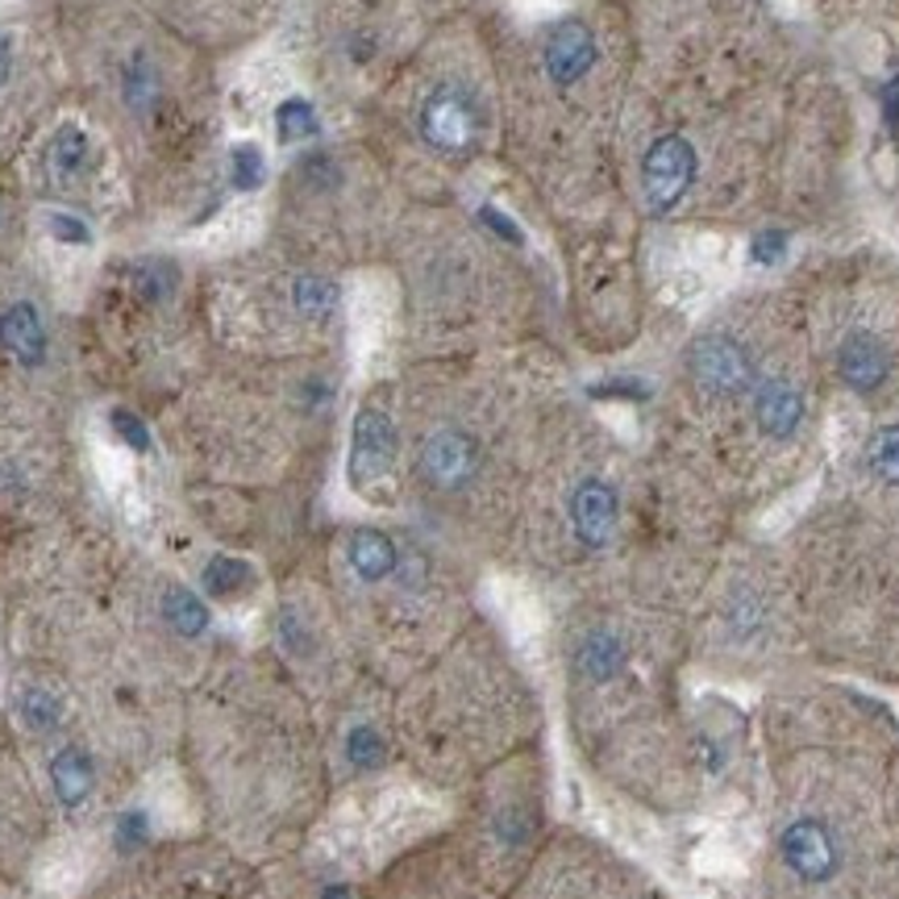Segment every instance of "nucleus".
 Instances as JSON below:
<instances>
[{"instance_id":"nucleus-1","label":"nucleus","mask_w":899,"mask_h":899,"mask_svg":"<svg viewBox=\"0 0 899 899\" xmlns=\"http://www.w3.org/2000/svg\"><path fill=\"white\" fill-rule=\"evenodd\" d=\"M688 629L591 617L567 645L575 737L596 775L662 813L700 808L728 783L762 778L754 716L683 692Z\"/></svg>"},{"instance_id":"nucleus-2","label":"nucleus","mask_w":899,"mask_h":899,"mask_svg":"<svg viewBox=\"0 0 899 899\" xmlns=\"http://www.w3.org/2000/svg\"><path fill=\"white\" fill-rule=\"evenodd\" d=\"M692 671L716 683H775L808 666L796 591L766 562H733L688 629Z\"/></svg>"},{"instance_id":"nucleus-3","label":"nucleus","mask_w":899,"mask_h":899,"mask_svg":"<svg viewBox=\"0 0 899 899\" xmlns=\"http://www.w3.org/2000/svg\"><path fill=\"white\" fill-rule=\"evenodd\" d=\"M778 350H766L737 326L700 329L683 350V383L700 416H733V430L745 433L750 400L762 375L775 366Z\"/></svg>"},{"instance_id":"nucleus-4","label":"nucleus","mask_w":899,"mask_h":899,"mask_svg":"<svg viewBox=\"0 0 899 899\" xmlns=\"http://www.w3.org/2000/svg\"><path fill=\"white\" fill-rule=\"evenodd\" d=\"M487 463L484 442L467 425H437L416 446V475L433 496H463L479 484Z\"/></svg>"},{"instance_id":"nucleus-5","label":"nucleus","mask_w":899,"mask_h":899,"mask_svg":"<svg viewBox=\"0 0 899 899\" xmlns=\"http://www.w3.org/2000/svg\"><path fill=\"white\" fill-rule=\"evenodd\" d=\"M567 529L583 554H608L624 534V492L608 475H579L567 492Z\"/></svg>"},{"instance_id":"nucleus-6","label":"nucleus","mask_w":899,"mask_h":899,"mask_svg":"<svg viewBox=\"0 0 899 899\" xmlns=\"http://www.w3.org/2000/svg\"><path fill=\"white\" fill-rule=\"evenodd\" d=\"M833 371L841 388H849L854 396H879L882 388L896 375V350L887 338L870 333V329H841L829 354Z\"/></svg>"},{"instance_id":"nucleus-7","label":"nucleus","mask_w":899,"mask_h":899,"mask_svg":"<svg viewBox=\"0 0 899 899\" xmlns=\"http://www.w3.org/2000/svg\"><path fill=\"white\" fill-rule=\"evenodd\" d=\"M400 454L396 421L383 409H363L354 416V433H350V484L371 487L383 475H392Z\"/></svg>"},{"instance_id":"nucleus-8","label":"nucleus","mask_w":899,"mask_h":899,"mask_svg":"<svg viewBox=\"0 0 899 899\" xmlns=\"http://www.w3.org/2000/svg\"><path fill=\"white\" fill-rule=\"evenodd\" d=\"M421 134L442 155H463L479 134V113L463 87H437L421 104Z\"/></svg>"},{"instance_id":"nucleus-9","label":"nucleus","mask_w":899,"mask_h":899,"mask_svg":"<svg viewBox=\"0 0 899 899\" xmlns=\"http://www.w3.org/2000/svg\"><path fill=\"white\" fill-rule=\"evenodd\" d=\"M695 175V155L692 146L683 138H658L654 146H650V155H645V167H641V184H645V196H650V205L658 208V213H666V208L688 192V184H692Z\"/></svg>"},{"instance_id":"nucleus-10","label":"nucleus","mask_w":899,"mask_h":899,"mask_svg":"<svg viewBox=\"0 0 899 899\" xmlns=\"http://www.w3.org/2000/svg\"><path fill=\"white\" fill-rule=\"evenodd\" d=\"M400 558H404V550H400L383 529L363 525V529H354V534L347 537V567L363 588H375L383 579H392Z\"/></svg>"},{"instance_id":"nucleus-11","label":"nucleus","mask_w":899,"mask_h":899,"mask_svg":"<svg viewBox=\"0 0 899 899\" xmlns=\"http://www.w3.org/2000/svg\"><path fill=\"white\" fill-rule=\"evenodd\" d=\"M596 63V42H591L588 25L579 21H562L550 38H546V71L554 84H575L583 80V71Z\"/></svg>"},{"instance_id":"nucleus-12","label":"nucleus","mask_w":899,"mask_h":899,"mask_svg":"<svg viewBox=\"0 0 899 899\" xmlns=\"http://www.w3.org/2000/svg\"><path fill=\"white\" fill-rule=\"evenodd\" d=\"M0 347L9 350L21 366H38L46 359V329L34 304H9L0 312Z\"/></svg>"},{"instance_id":"nucleus-13","label":"nucleus","mask_w":899,"mask_h":899,"mask_svg":"<svg viewBox=\"0 0 899 899\" xmlns=\"http://www.w3.org/2000/svg\"><path fill=\"white\" fill-rule=\"evenodd\" d=\"M862 471L879 492H899V421H882L862 442Z\"/></svg>"},{"instance_id":"nucleus-14","label":"nucleus","mask_w":899,"mask_h":899,"mask_svg":"<svg viewBox=\"0 0 899 899\" xmlns=\"http://www.w3.org/2000/svg\"><path fill=\"white\" fill-rule=\"evenodd\" d=\"M92 778H96V771H92V758H87L80 745H63V750L54 754L51 783H54V796H59V804L80 808V804L92 796Z\"/></svg>"},{"instance_id":"nucleus-15","label":"nucleus","mask_w":899,"mask_h":899,"mask_svg":"<svg viewBox=\"0 0 899 899\" xmlns=\"http://www.w3.org/2000/svg\"><path fill=\"white\" fill-rule=\"evenodd\" d=\"M342 758H347L350 771L359 775H375L392 762V737L388 728L371 725V721H359V725L347 728V742H342Z\"/></svg>"},{"instance_id":"nucleus-16","label":"nucleus","mask_w":899,"mask_h":899,"mask_svg":"<svg viewBox=\"0 0 899 899\" xmlns=\"http://www.w3.org/2000/svg\"><path fill=\"white\" fill-rule=\"evenodd\" d=\"M163 621L172 624L179 638H200L208 629V604L188 588H167V596H163Z\"/></svg>"},{"instance_id":"nucleus-17","label":"nucleus","mask_w":899,"mask_h":899,"mask_svg":"<svg viewBox=\"0 0 899 899\" xmlns=\"http://www.w3.org/2000/svg\"><path fill=\"white\" fill-rule=\"evenodd\" d=\"M87 155H92V146H87L84 130H80V125H63L51 138L46 163H51L54 179H71V175H80L87 167Z\"/></svg>"},{"instance_id":"nucleus-18","label":"nucleus","mask_w":899,"mask_h":899,"mask_svg":"<svg viewBox=\"0 0 899 899\" xmlns=\"http://www.w3.org/2000/svg\"><path fill=\"white\" fill-rule=\"evenodd\" d=\"M292 304L300 317L309 321H326L329 312L338 309V283L326 276H300L292 283Z\"/></svg>"},{"instance_id":"nucleus-19","label":"nucleus","mask_w":899,"mask_h":899,"mask_svg":"<svg viewBox=\"0 0 899 899\" xmlns=\"http://www.w3.org/2000/svg\"><path fill=\"white\" fill-rule=\"evenodd\" d=\"M250 583H255V567L242 558L217 554L205 567V591H213V596H242Z\"/></svg>"},{"instance_id":"nucleus-20","label":"nucleus","mask_w":899,"mask_h":899,"mask_svg":"<svg viewBox=\"0 0 899 899\" xmlns=\"http://www.w3.org/2000/svg\"><path fill=\"white\" fill-rule=\"evenodd\" d=\"M18 712H21V721H25V728H34V733H51V728L63 721V704H59V695L46 692V688H25V692L18 695Z\"/></svg>"},{"instance_id":"nucleus-21","label":"nucleus","mask_w":899,"mask_h":899,"mask_svg":"<svg viewBox=\"0 0 899 899\" xmlns=\"http://www.w3.org/2000/svg\"><path fill=\"white\" fill-rule=\"evenodd\" d=\"M158 96V80H155V71H151V63L146 59H134L130 63V71H125V101L134 104V108H146V104L155 101Z\"/></svg>"},{"instance_id":"nucleus-22","label":"nucleus","mask_w":899,"mask_h":899,"mask_svg":"<svg viewBox=\"0 0 899 899\" xmlns=\"http://www.w3.org/2000/svg\"><path fill=\"white\" fill-rule=\"evenodd\" d=\"M229 184L238 192H255L262 184V155L255 146H238L234 163H229Z\"/></svg>"},{"instance_id":"nucleus-23","label":"nucleus","mask_w":899,"mask_h":899,"mask_svg":"<svg viewBox=\"0 0 899 899\" xmlns=\"http://www.w3.org/2000/svg\"><path fill=\"white\" fill-rule=\"evenodd\" d=\"M312 130H317V117H312L309 104H304V101L279 104V138H283V142L309 138Z\"/></svg>"},{"instance_id":"nucleus-24","label":"nucleus","mask_w":899,"mask_h":899,"mask_svg":"<svg viewBox=\"0 0 899 899\" xmlns=\"http://www.w3.org/2000/svg\"><path fill=\"white\" fill-rule=\"evenodd\" d=\"M108 421H113V433H117L130 450H138V454H146V450H151V430L142 425V416H134L130 409H113V413H108Z\"/></svg>"},{"instance_id":"nucleus-25","label":"nucleus","mask_w":899,"mask_h":899,"mask_svg":"<svg viewBox=\"0 0 899 899\" xmlns=\"http://www.w3.org/2000/svg\"><path fill=\"white\" fill-rule=\"evenodd\" d=\"M146 837H151V820H146V813L130 808V813L117 820V849H138Z\"/></svg>"},{"instance_id":"nucleus-26","label":"nucleus","mask_w":899,"mask_h":899,"mask_svg":"<svg viewBox=\"0 0 899 899\" xmlns=\"http://www.w3.org/2000/svg\"><path fill=\"white\" fill-rule=\"evenodd\" d=\"M51 234H54V238H63V242H87V238H92V234H87V225L80 221V217H71V213H54Z\"/></svg>"},{"instance_id":"nucleus-27","label":"nucleus","mask_w":899,"mask_h":899,"mask_svg":"<svg viewBox=\"0 0 899 899\" xmlns=\"http://www.w3.org/2000/svg\"><path fill=\"white\" fill-rule=\"evenodd\" d=\"M479 217H484V221L492 225V229H496V234H500V238H508V242H520V234H517V229H513V221H508V217H500V213H496V208H484V213H479Z\"/></svg>"},{"instance_id":"nucleus-28","label":"nucleus","mask_w":899,"mask_h":899,"mask_svg":"<svg viewBox=\"0 0 899 899\" xmlns=\"http://www.w3.org/2000/svg\"><path fill=\"white\" fill-rule=\"evenodd\" d=\"M317 899H354V891H350L347 882H329V887Z\"/></svg>"},{"instance_id":"nucleus-29","label":"nucleus","mask_w":899,"mask_h":899,"mask_svg":"<svg viewBox=\"0 0 899 899\" xmlns=\"http://www.w3.org/2000/svg\"><path fill=\"white\" fill-rule=\"evenodd\" d=\"M4 80H9V42L0 38V84H4Z\"/></svg>"}]
</instances>
